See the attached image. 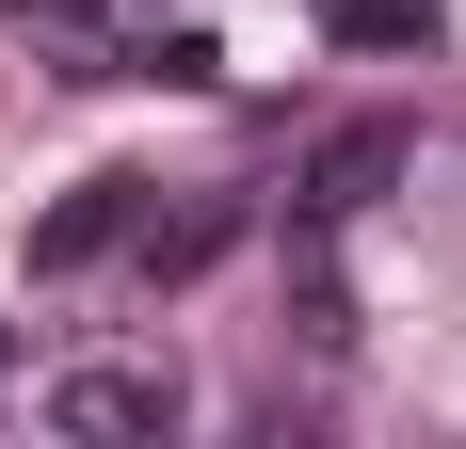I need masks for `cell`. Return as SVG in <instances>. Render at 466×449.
<instances>
[{"label": "cell", "instance_id": "6da1fadb", "mask_svg": "<svg viewBox=\"0 0 466 449\" xmlns=\"http://www.w3.org/2000/svg\"><path fill=\"white\" fill-rule=\"evenodd\" d=\"M419 161V129H386V113H354V129H322L306 145V177H289V224H354V209H386V177Z\"/></svg>", "mask_w": 466, "mask_h": 449}, {"label": "cell", "instance_id": "7a4b0ae2", "mask_svg": "<svg viewBox=\"0 0 466 449\" xmlns=\"http://www.w3.org/2000/svg\"><path fill=\"white\" fill-rule=\"evenodd\" d=\"M48 434L145 449V434H177V385H161V369H65V385H48Z\"/></svg>", "mask_w": 466, "mask_h": 449}, {"label": "cell", "instance_id": "3957f363", "mask_svg": "<svg viewBox=\"0 0 466 449\" xmlns=\"http://www.w3.org/2000/svg\"><path fill=\"white\" fill-rule=\"evenodd\" d=\"M129 224H145V177H81L65 209L33 224V273H96V257H129Z\"/></svg>", "mask_w": 466, "mask_h": 449}, {"label": "cell", "instance_id": "277c9868", "mask_svg": "<svg viewBox=\"0 0 466 449\" xmlns=\"http://www.w3.org/2000/svg\"><path fill=\"white\" fill-rule=\"evenodd\" d=\"M226 241H241V209H226V193H193V209H145V224H129V273H145V289H193Z\"/></svg>", "mask_w": 466, "mask_h": 449}, {"label": "cell", "instance_id": "5b68a950", "mask_svg": "<svg viewBox=\"0 0 466 449\" xmlns=\"http://www.w3.org/2000/svg\"><path fill=\"white\" fill-rule=\"evenodd\" d=\"M322 33L338 48H434L451 16H434V0H322Z\"/></svg>", "mask_w": 466, "mask_h": 449}, {"label": "cell", "instance_id": "8992f818", "mask_svg": "<svg viewBox=\"0 0 466 449\" xmlns=\"http://www.w3.org/2000/svg\"><path fill=\"white\" fill-rule=\"evenodd\" d=\"M0 385H16V337H0Z\"/></svg>", "mask_w": 466, "mask_h": 449}]
</instances>
